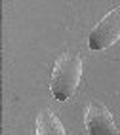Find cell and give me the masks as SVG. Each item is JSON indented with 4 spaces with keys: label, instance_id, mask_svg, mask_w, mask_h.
Instances as JSON below:
<instances>
[{
    "label": "cell",
    "instance_id": "obj_1",
    "mask_svg": "<svg viewBox=\"0 0 120 135\" xmlns=\"http://www.w3.org/2000/svg\"><path fill=\"white\" fill-rule=\"evenodd\" d=\"M82 78V59L78 55H63L55 63L52 74V93L57 101L67 99L76 91Z\"/></svg>",
    "mask_w": 120,
    "mask_h": 135
},
{
    "label": "cell",
    "instance_id": "obj_2",
    "mask_svg": "<svg viewBox=\"0 0 120 135\" xmlns=\"http://www.w3.org/2000/svg\"><path fill=\"white\" fill-rule=\"evenodd\" d=\"M116 40H120V8L113 10L95 25V29L90 32L88 44L91 50H105Z\"/></svg>",
    "mask_w": 120,
    "mask_h": 135
},
{
    "label": "cell",
    "instance_id": "obj_3",
    "mask_svg": "<svg viewBox=\"0 0 120 135\" xmlns=\"http://www.w3.org/2000/svg\"><path fill=\"white\" fill-rule=\"evenodd\" d=\"M86 129L90 135H118L109 109L99 101H90L86 110Z\"/></svg>",
    "mask_w": 120,
    "mask_h": 135
},
{
    "label": "cell",
    "instance_id": "obj_4",
    "mask_svg": "<svg viewBox=\"0 0 120 135\" xmlns=\"http://www.w3.org/2000/svg\"><path fill=\"white\" fill-rule=\"evenodd\" d=\"M36 135H65V128L52 110H42L36 118Z\"/></svg>",
    "mask_w": 120,
    "mask_h": 135
}]
</instances>
